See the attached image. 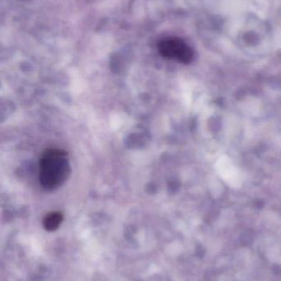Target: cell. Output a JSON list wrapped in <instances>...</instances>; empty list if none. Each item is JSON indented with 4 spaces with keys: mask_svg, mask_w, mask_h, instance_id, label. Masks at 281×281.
<instances>
[{
    "mask_svg": "<svg viewBox=\"0 0 281 281\" xmlns=\"http://www.w3.org/2000/svg\"><path fill=\"white\" fill-rule=\"evenodd\" d=\"M70 172L69 155L65 150L54 148L43 153L39 164V180L43 188L56 190L68 180Z\"/></svg>",
    "mask_w": 281,
    "mask_h": 281,
    "instance_id": "6da1fadb",
    "label": "cell"
},
{
    "mask_svg": "<svg viewBox=\"0 0 281 281\" xmlns=\"http://www.w3.org/2000/svg\"><path fill=\"white\" fill-rule=\"evenodd\" d=\"M158 49L164 58L188 64L193 60L194 51L186 42L176 37H167L159 42Z\"/></svg>",
    "mask_w": 281,
    "mask_h": 281,
    "instance_id": "7a4b0ae2",
    "label": "cell"
},
{
    "mask_svg": "<svg viewBox=\"0 0 281 281\" xmlns=\"http://www.w3.org/2000/svg\"><path fill=\"white\" fill-rule=\"evenodd\" d=\"M63 221V216L60 212H52L45 217L43 225L47 231H56Z\"/></svg>",
    "mask_w": 281,
    "mask_h": 281,
    "instance_id": "3957f363",
    "label": "cell"
}]
</instances>
